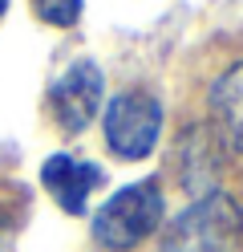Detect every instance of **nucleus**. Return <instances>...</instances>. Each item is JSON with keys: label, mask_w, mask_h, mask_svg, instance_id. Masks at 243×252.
<instances>
[{"label": "nucleus", "mask_w": 243, "mask_h": 252, "mask_svg": "<svg viewBox=\"0 0 243 252\" xmlns=\"http://www.w3.org/2000/svg\"><path fill=\"white\" fill-rule=\"evenodd\" d=\"M158 252H243V212L227 191L183 208L158 240Z\"/></svg>", "instance_id": "nucleus-1"}, {"label": "nucleus", "mask_w": 243, "mask_h": 252, "mask_svg": "<svg viewBox=\"0 0 243 252\" xmlns=\"http://www.w3.org/2000/svg\"><path fill=\"white\" fill-rule=\"evenodd\" d=\"M162 216H166V199L158 191V179L126 183L122 191H113L102 203V212L93 220V240L109 252H126L142 244L162 224Z\"/></svg>", "instance_id": "nucleus-2"}, {"label": "nucleus", "mask_w": 243, "mask_h": 252, "mask_svg": "<svg viewBox=\"0 0 243 252\" xmlns=\"http://www.w3.org/2000/svg\"><path fill=\"white\" fill-rule=\"evenodd\" d=\"M106 147L126 163H138L146 159L158 138H162V102L146 90H126V94H113L109 106H106Z\"/></svg>", "instance_id": "nucleus-3"}, {"label": "nucleus", "mask_w": 243, "mask_h": 252, "mask_svg": "<svg viewBox=\"0 0 243 252\" xmlns=\"http://www.w3.org/2000/svg\"><path fill=\"white\" fill-rule=\"evenodd\" d=\"M102 94H106V73L97 61L77 57L61 77H53L49 86V118L57 122V130L65 134H81L85 126H93V118L102 114Z\"/></svg>", "instance_id": "nucleus-4"}, {"label": "nucleus", "mask_w": 243, "mask_h": 252, "mask_svg": "<svg viewBox=\"0 0 243 252\" xmlns=\"http://www.w3.org/2000/svg\"><path fill=\"white\" fill-rule=\"evenodd\" d=\"M41 183H45V191L57 199L61 212L85 216L89 195L106 183V171L97 167V163L77 159V155H49L45 167H41Z\"/></svg>", "instance_id": "nucleus-5"}, {"label": "nucleus", "mask_w": 243, "mask_h": 252, "mask_svg": "<svg viewBox=\"0 0 243 252\" xmlns=\"http://www.w3.org/2000/svg\"><path fill=\"white\" fill-rule=\"evenodd\" d=\"M211 122L223 138V147L243 155V61L227 65L211 86Z\"/></svg>", "instance_id": "nucleus-6"}, {"label": "nucleus", "mask_w": 243, "mask_h": 252, "mask_svg": "<svg viewBox=\"0 0 243 252\" xmlns=\"http://www.w3.org/2000/svg\"><path fill=\"white\" fill-rule=\"evenodd\" d=\"M215 147H211V134L207 130H187L183 134V147H178V175H183V187L190 195H211V191H219L215 187Z\"/></svg>", "instance_id": "nucleus-7"}, {"label": "nucleus", "mask_w": 243, "mask_h": 252, "mask_svg": "<svg viewBox=\"0 0 243 252\" xmlns=\"http://www.w3.org/2000/svg\"><path fill=\"white\" fill-rule=\"evenodd\" d=\"M81 4L85 0H32V12H37V21L53 25V29H69L81 17Z\"/></svg>", "instance_id": "nucleus-8"}, {"label": "nucleus", "mask_w": 243, "mask_h": 252, "mask_svg": "<svg viewBox=\"0 0 243 252\" xmlns=\"http://www.w3.org/2000/svg\"><path fill=\"white\" fill-rule=\"evenodd\" d=\"M4 12H8V0H0V17H4Z\"/></svg>", "instance_id": "nucleus-9"}]
</instances>
